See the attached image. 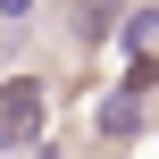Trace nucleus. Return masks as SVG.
Here are the masks:
<instances>
[{
  "instance_id": "7ed1b4c3",
  "label": "nucleus",
  "mask_w": 159,
  "mask_h": 159,
  "mask_svg": "<svg viewBox=\"0 0 159 159\" xmlns=\"http://www.w3.org/2000/svg\"><path fill=\"white\" fill-rule=\"evenodd\" d=\"M134 126H143V92H126V84H117V92L101 101V134H109V143H126Z\"/></svg>"
},
{
  "instance_id": "423d86ee",
  "label": "nucleus",
  "mask_w": 159,
  "mask_h": 159,
  "mask_svg": "<svg viewBox=\"0 0 159 159\" xmlns=\"http://www.w3.org/2000/svg\"><path fill=\"white\" fill-rule=\"evenodd\" d=\"M25 8H34V0H0V17H25Z\"/></svg>"
},
{
  "instance_id": "f03ea898",
  "label": "nucleus",
  "mask_w": 159,
  "mask_h": 159,
  "mask_svg": "<svg viewBox=\"0 0 159 159\" xmlns=\"http://www.w3.org/2000/svg\"><path fill=\"white\" fill-rule=\"evenodd\" d=\"M117 17H126L117 0H75V8H67V34H75V42H117Z\"/></svg>"
},
{
  "instance_id": "39448f33",
  "label": "nucleus",
  "mask_w": 159,
  "mask_h": 159,
  "mask_svg": "<svg viewBox=\"0 0 159 159\" xmlns=\"http://www.w3.org/2000/svg\"><path fill=\"white\" fill-rule=\"evenodd\" d=\"M151 84H159V59L134 50V59H126V92H151Z\"/></svg>"
},
{
  "instance_id": "20e7f679",
  "label": "nucleus",
  "mask_w": 159,
  "mask_h": 159,
  "mask_svg": "<svg viewBox=\"0 0 159 159\" xmlns=\"http://www.w3.org/2000/svg\"><path fill=\"white\" fill-rule=\"evenodd\" d=\"M117 42H126V59H134V50H151V42H159V8H134V17H117Z\"/></svg>"
},
{
  "instance_id": "f257e3e1",
  "label": "nucleus",
  "mask_w": 159,
  "mask_h": 159,
  "mask_svg": "<svg viewBox=\"0 0 159 159\" xmlns=\"http://www.w3.org/2000/svg\"><path fill=\"white\" fill-rule=\"evenodd\" d=\"M42 75H8L0 84V151H34L42 143Z\"/></svg>"
}]
</instances>
